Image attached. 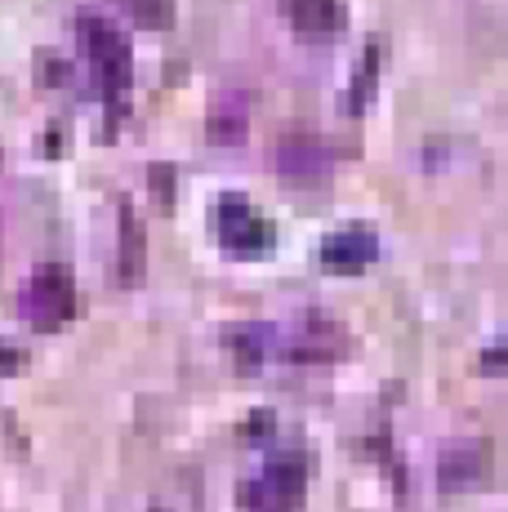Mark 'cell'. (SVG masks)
I'll list each match as a JSON object with an SVG mask.
<instances>
[{"mask_svg": "<svg viewBox=\"0 0 508 512\" xmlns=\"http://www.w3.org/2000/svg\"><path fill=\"white\" fill-rule=\"evenodd\" d=\"M18 366H23V348L9 339H0V374H14Z\"/></svg>", "mask_w": 508, "mask_h": 512, "instance_id": "5bb4252c", "label": "cell"}, {"mask_svg": "<svg viewBox=\"0 0 508 512\" xmlns=\"http://www.w3.org/2000/svg\"><path fill=\"white\" fill-rule=\"evenodd\" d=\"M228 348L237 352L241 366L254 370L263 361V352H268V330H263V326H237L228 334Z\"/></svg>", "mask_w": 508, "mask_h": 512, "instance_id": "4fadbf2b", "label": "cell"}, {"mask_svg": "<svg viewBox=\"0 0 508 512\" xmlns=\"http://www.w3.org/2000/svg\"><path fill=\"white\" fill-rule=\"evenodd\" d=\"M272 165L290 183H321L335 170V147L312 139V134H286L277 143V152H272Z\"/></svg>", "mask_w": 508, "mask_h": 512, "instance_id": "5b68a950", "label": "cell"}, {"mask_svg": "<svg viewBox=\"0 0 508 512\" xmlns=\"http://www.w3.org/2000/svg\"><path fill=\"white\" fill-rule=\"evenodd\" d=\"M281 9L304 36H335L344 27V0H281Z\"/></svg>", "mask_w": 508, "mask_h": 512, "instance_id": "52a82bcc", "label": "cell"}, {"mask_svg": "<svg viewBox=\"0 0 508 512\" xmlns=\"http://www.w3.org/2000/svg\"><path fill=\"white\" fill-rule=\"evenodd\" d=\"M491 468V450L486 441H459L442 455V486L446 490H459V486H473V481L486 477Z\"/></svg>", "mask_w": 508, "mask_h": 512, "instance_id": "ba28073f", "label": "cell"}, {"mask_svg": "<svg viewBox=\"0 0 508 512\" xmlns=\"http://www.w3.org/2000/svg\"><path fill=\"white\" fill-rule=\"evenodd\" d=\"M76 36H81V49H85V58H90L94 76H99L103 94L121 98L130 90V76H134V58H130L125 32L103 14H81L76 18Z\"/></svg>", "mask_w": 508, "mask_h": 512, "instance_id": "6da1fadb", "label": "cell"}, {"mask_svg": "<svg viewBox=\"0 0 508 512\" xmlns=\"http://www.w3.org/2000/svg\"><path fill=\"white\" fill-rule=\"evenodd\" d=\"M18 308L32 321L36 330H58L67 317L76 312V281L63 263H41V268L27 277L23 294H18Z\"/></svg>", "mask_w": 508, "mask_h": 512, "instance_id": "7a4b0ae2", "label": "cell"}, {"mask_svg": "<svg viewBox=\"0 0 508 512\" xmlns=\"http://www.w3.org/2000/svg\"><path fill=\"white\" fill-rule=\"evenodd\" d=\"M250 130V107L241 94H223L210 107V139L214 143H241Z\"/></svg>", "mask_w": 508, "mask_h": 512, "instance_id": "30bf717a", "label": "cell"}, {"mask_svg": "<svg viewBox=\"0 0 508 512\" xmlns=\"http://www.w3.org/2000/svg\"><path fill=\"white\" fill-rule=\"evenodd\" d=\"M152 512H161V508H152Z\"/></svg>", "mask_w": 508, "mask_h": 512, "instance_id": "9a60e30c", "label": "cell"}, {"mask_svg": "<svg viewBox=\"0 0 508 512\" xmlns=\"http://www.w3.org/2000/svg\"><path fill=\"white\" fill-rule=\"evenodd\" d=\"M214 232L232 254H263L272 245V223L246 196H223L219 210H214Z\"/></svg>", "mask_w": 508, "mask_h": 512, "instance_id": "277c9868", "label": "cell"}, {"mask_svg": "<svg viewBox=\"0 0 508 512\" xmlns=\"http://www.w3.org/2000/svg\"><path fill=\"white\" fill-rule=\"evenodd\" d=\"M379 254V241L370 228H339L321 241V263L330 272H361Z\"/></svg>", "mask_w": 508, "mask_h": 512, "instance_id": "8992f818", "label": "cell"}, {"mask_svg": "<svg viewBox=\"0 0 508 512\" xmlns=\"http://www.w3.org/2000/svg\"><path fill=\"white\" fill-rule=\"evenodd\" d=\"M304 459L299 455H277L259 477L241 481V508L246 512H295L304 499Z\"/></svg>", "mask_w": 508, "mask_h": 512, "instance_id": "3957f363", "label": "cell"}, {"mask_svg": "<svg viewBox=\"0 0 508 512\" xmlns=\"http://www.w3.org/2000/svg\"><path fill=\"white\" fill-rule=\"evenodd\" d=\"M112 5L125 9L139 27H152V32L174 23V0H112Z\"/></svg>", "mask_w": 508, "mask_h": 512, "instance_id": "7c38bea8", "label": "cell"}, {"mask_svg": "<svg viewBox=\"0 0 508 512\" xmlns=\"http://www.w3.org/2000/svg\"><path fill=\"white\" fill-rule=\"evenodd\" d=\"M339 343H344V334H339L335 321L308 317L304 326L295 330V339H290V357L295 361H330L339 352Z\"/></svg>", "mask_w": 508, "mask_h": 512, "instance_id": "9c48e42d", "label": "cell"}, {"mask_svg": "<svg viewBox=\"0 0 508 512\" xmlns=\"http://www.w3.org/2000/svg\"><path fill=\"white\" fill-rule=\"evenodd\" d=\"M143 223L134 219L130 205H121V281H139L143 277Z\"/></svg>", "mask_w": 508, "mask_h": 512, "instance_id": "8fae6325", "label": "cell"}]
</instances>
